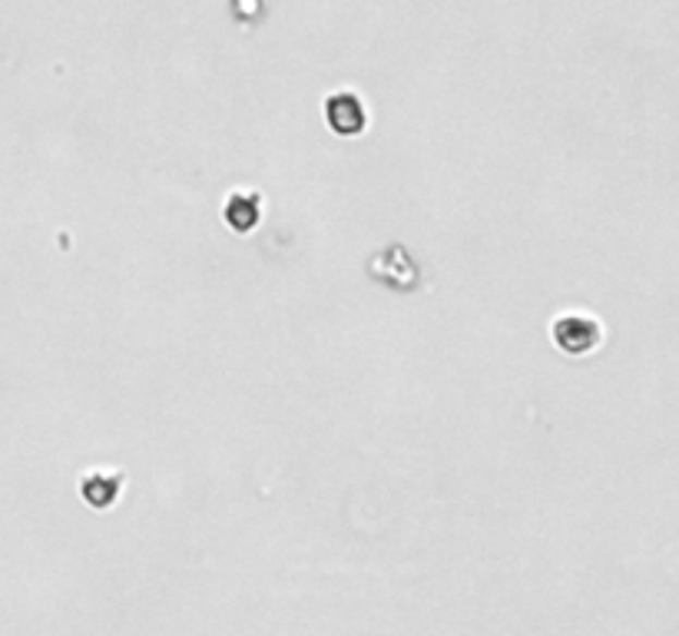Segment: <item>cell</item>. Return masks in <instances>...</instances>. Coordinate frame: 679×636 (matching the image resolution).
Wrapping results in <instances>:
<instances>
[{
    "label": "cell",
    "mask_w": 679,
    "mask_h": 636,
    "mask_svg": "<svg viewBox=\"0 0 679 636\" xmlns=\"http://www.w3.org/2000/svg\"><path fill=\"white\" fill-rule=\"evenodd\" d=\"M601 326L593 322V318H586V315H563L560 322L554 326V339H557V345L563 348V352H570V355H586V352H593L601 345Z\"/></svg>",
    "instance_id": "obj_1"
},
{
    "label": "cell",
    "mask_w": 679,
    "mask_h": 636,
    "mask_svg": "<svg viewBox=\"0 0 679 636\" xmlns=\"http://www.w3.org/2000/svg\"><path fill=\"white\" fill-rule=\"evenodd\" d=\"M328 123L342 136H355L365 126V113L352 97H331L328 100Z\"/></svg>",
    "instance_id": "obj_2"
}]
</instances>
